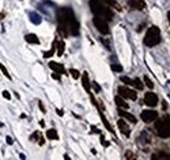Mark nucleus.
<instances>
[{"label": "nucleus", "instance_id": "f257e3e1", "mask_svg": "<svg viewBox=\"0 0 170 160\" xmlns=\"http://www.w3.org/2000/svg\"><path fill=\"white\" fill-rule=\"evenodd\" d=\"M59 32L63 36H79L80 34V24L76 20L75 13L71 7L59 8L56 12Z\"/></svg>", "mask_w": 170, "mask_h": 160}, {"label": "nucleus", "instance_id": "f03ea898", "mask_svg": "<svg viewBox=\"0 0 170 160\" xmlns=\"http://www.w3.org/2000/svg\"><path fill=\"white\" fill-rule=\"evenodd\" d=\"M89 7H90V11L93 12L96 16L105 18L106 21H111L114 17V13L111 11V8H108L102 4L100 0H90L89 2Z\"/></svg>", "mask_w": 170, "mask_h": 160}, {"label": "nucleus", "instance_id": "7ed1b4c3", "mask_svg": "<svg viewBox=\"0 0 170 160\" xmlns=\"http://www.w3.org/2000/svg\"><path fill=\"white\" fill-rule=\"evenodd\" d=\"M161 42V32L157 26H150L147 30V34L144 37V45L148 47L157 46Z\"/></svg>", "mask_w": 170, "mask_h": 160}, {"label": "nucleus", "instance_id": "20e7f679", "mask_svg": "<svg viewBox=\"0 0 170 160\" xmlns=\"http://www.w3.org/2000/svg\"><path fill=\"white\" fill-rule=\"evenodd\" d=\"M156 123H154V127H156V131L158 134V137L161 138H169L170 135V126H169V115L166 114L164 118L161 119H154Z\"/></svg>", "mask_w": 170, "mask_h": 160}, {"label": "nucleus", "instance_id": "39448f33", "mask_svg": "<svg viewBox=\"0 0 170 160\" xmlns=\"http://www.w3.org/2000/svg\"><path fill=\"white\" fill-rule=\"evenodd\" d=\"M93 24H94V26L97 28V30H98L101 34H109V33H110L108 21H106L105 18L96 16V17L93 18Z\"/></svg>", "mask_w": 170, "mask_h": 160}, {"label": "nucleus", "instance_id": "423d86ee", "mask_svg": "<svg viewBox=\"0 0 170 160\" xmlns=\"http://www.w3.org/2000/svg\"><path fill=\"white\" fill-rule=\"evenodd\" d=\"M118 92H119V96L123 99H128V100H132L135 101L136 99H138V93L134 91V89H130L127 88V87H118Z\"/></svg>", "mask_w": 170, "mask_h": 160}, {"label": "nucleus", "instance_id": "0eeeda50", "mask_svg": "<svg viewBox=\"0 0 170 160\" xmlns=\"http://www.w3.org/2000/svg\"><path fill=\"white\" fill-rule=\"evenodd\" d=\"M144 104L150 106V108H154L158 104V96L153 92H147L144 96Z\"/></svg>", "mask_w": 170, "mask_h": 160}, {"label": "nucleus", "instance_id": "6e6552de", "mask_svg": "<svg viewBox=\"0 0 170 160\" xmlns=\"http://www.w3.org/2000/svg\"><path fill=\"white\" fill-rule=\"evenodd\" d=\"M158 117V113L156 110H143L142 111V119L145 123H150Z\"/></svg>", "mask_w": 170, "mask_h": 160}, {"label": "nucleus", "instance_id": "1a4fd4ad", "mask_svg": "<svg viewBox=\"0 0 170 160\" xmlns=\"http://www.w3.org/2000/svg\"><path fill=\"white\" fill-rule=\"evenodd\" d=\"M118 127H119V130H120V133L122 134H124V137H130V134H131V130H130V126L126 123V121L124 119H119L118 122Z\"/></svg>", "mask_w": 170, "mask_h": 160}, {"label": "nucleus", "instance_id": "9d476101", "mask_svg": "<svg viewBox=\"0 0 170 160\" xmlns=\"http://www.w3.org/2000/svg\"><path fill=\"white\" fill-rule=\"evenodd\" d=\"M128 6L138 11H143L145 8V2L144 0H128Z\"/></svg>", "mask_w": 170, "mask_h": 160}, {"label": "nucleus", "instance_id": "9b49d317", "mask_svg": "<svg viewBox=\"0 0 170 160\" xmlns=\"http://www.w3.org/2000/svg\"><path fill=\"white\" fill-rule=\"evenodd\" d=\"M118 114L120 115V117H123V118H126V119H128L130 122H132V123H136L138 122V119H136V117L134 114H131V113H128V111H126V109H118Z\"/></svg>", "mask_w": 170, "mask_h": 160}, {"label": "nucleus", "instance_id": "f8f14e48", "mask_svg": "<svg viewBox=\"0 0 170 160\" xmlns=\"http://www.w3.org/2000/svg\"><path fill=\"white\" fill-rule=\"evenodd\" d=\"M48 67L54 72H58V74H66L64 66L59 64V63H56V62H48Z\"/></svg>", "mask_w": 170, "mask_h": 160}, {"label": "nucleus", "instance_id": "ddd939ff", "mask_svg": "<svg viewBox=\"0 0 170 160\" xmlns=\"http://www.w3.org/2000/svg\"><path fill=\"white\" fill-rule=\"evenodd\" d=\"M81 80H82V87H84V89L88 92V93H90L92 89H90V81H89V77H88V72H84V74H82Z\"/></svg>", "mask_w": 170, "mask_h": 160}, {"label": "nucleus", "instance_id": "4468645a", "mask_svg": "<svg viewBox=\"0 0 170 160\" xmlns=\"http://www.w3.org/2000/svg\"><path fill=\"white\" fill-rule=\"evenodd\" d=\"M29 17H30V21L34 24V25H40L42 22V17L37 12H29Z\"/></svg>", "mask_w": 170, "mask_h": 160}, {"label": "nucleus", "instance_id": "2eb2a0df", "mask_svg": "<svg viewBox=\"0 0 170 160\" xmlns=\"http://www.w3.org/2000/svg\"><path fill=\"white\" fill-rule=\"evenodd\" d=\"M46 138L50 139V140H58L59 139V134H58V131L55 129H50L46 131Z\"/></svg>", "mask_w": 170, "mask_h": 160}, {"label": "nucleus", "instance_id": "dca6fc26", "mask_svg": "<svg viewBox=\"0 0 170 160\" xmlns=\"http://www.w3.org/2000/svg\"><path fill=\"white\" fill-rule=\"evenodd\" d=\"M55 46H56V53H58V55L62 57L63 55V53H64V49H66V45H64V41H62V40H58L55 41Z\"/></svg>", "mask_w": 170, "mask_h": 160}, {"label": "nucleus", "instance_id": "f3484780", "mask_svg": "<svg viewBox=\"0 0 170 160\" xmlns=\"http://www.w3.org/2000/svg\"><path fill=\"white\" fill-rule=\"evenodd\" d=\"M115 104L118 105V108H120V109H128L130 108V105L126 103L123 100V97H120V96H116L115 97Z\"/></svg>", "mask_w": 170, "mask_h": 160}, {"label": "nucleus", "instance_id": "a211bd4d", "mask_svg": "<svg viewBox=\"0 0 170 160\" xmlns=\"http://www.w3.org/2000/svg\"><path fill=\"white\" fill-rule=\"evenodd\" d=\"M25 41L28 43H33V45H40V40H38V37L36 34H33V33L25 36Z\"/></svg>", "mask_w": 170, "mask_h": 160}, {"label": "nucleus", "instance_id": "6ab92c4d", "mask_svg": "<svg viewBox=\"0 0 170 160\" xmlns=\"http://www.w3.org/2000/svg\"><path fill=\"white\" fill-rule=\"evenodd\" d=\"M98 110H100V117H101V119H102V122H104L105 127L108 129V130H109V131H110L111 134H114V130H113V127H111V126H110V123H109L108 118L105 117V114H104V113H102V111H101V109H98Z\"/></svg>", "mask_w": 170, "mask_h": 160}, {"label": "nucleus", "instance_id": "aec40b11", "mask_svg": "<svg viewBox=\"0 0 170 160\" xmlns=\"http://www.w3.org/2000/svg\"><path fill=\"white\" fill-rule=\"evenodd\" d=\"M30 139H32V140H36V142H40V146H43V144H45V139L42 138V134H41L40 131H36V133H34L32 137H30Z\"/></svg>", "mask_w": 170, "mask_h": 160}, {"label": "nucleus", "instance_id": "412c9836", "mask_svg": "<svg viewBox=\"0 0 170 160\" xmlns=\"http://www.w3.org/2000/svg\"><path fill=\"white\" fill-rule=\"evenodd\" d=\"M132 87H135V88H136V89H139V91H142V89H143V87H144V84H143V81H142V80L136 77V79L132 80Z\"/></svg>", "mask_w": 170, "mask_h": 160}, {"label": "nucleus", "instance_id": "4be33fe9", "mask_svg": "<svg viewBox=\"0 0 170 160\" xmlns=\"http://www.w3.org/2000/svg\"><path fill=\"white\" fill-rule=\"evenodd\" d=\"M152 159H165V160H168L169 159V155L166 152H160V154H156V155H152Z\"/></svg>", "mask_w": 170, "mask_h": 160}, {"label": "nucleus", "instance_id": "5701e85b", "mask_svg": "<svg viewBox=\"0 0 170 160\" xmlns=\"http://www.w3.org/2000/svg\"><path fill=\"white\" fill-rule=\"evenodd\" d=\"M144 81H145V85H147L149 89H153V81L150 80L148 76H144Z\"/></svg>", "mask_w": 170, "mask_h": 160}, {"label": "nucleus", "instance_id": "b1692460", "mask_svg": "<svg viewBox=\"0 0 170 160\" xmlns=\"http://www.w3.org/2000/svg\"><path fill=\"white\" fill-rule=\"evenodd\" d=\"M70 74H71L72 77H74V79H76V80L80 77V72L77 71V70H75V68H71V70H70Z\"/></svg>", "mask_w": 170, "mask_h": 160}, {"label": "nucleus", "instance_id": "393cba45", "mask_svg": "<svg viewBox=\"0 0 170 160\" xmlns=\"http://www.w3.org/2000/svg\"><path fill=\"white\" fill-rule=\"evenodd\" d=\"M0 70H2V72H3L4 76H7V79H11V75H9L8 70L6 68V67H4V64H2V63H0Z\"/></svg>", "mask_w": 170, "mask_h": 160}, {"label": "nucleus", "instance_id": "a878e982", "mask_svg": "<svg viewBox=\"0 0 170 160\" xmlns=\"http://www.w3.org/2000/svg\"><path fill=\"white\" fill-rule=\"evenodd\" d=\"M104 3H106L108 6H110V7H116L118 8V4H116V0H102ZM118 9H120V8H118Z\"/></svg>", "mask_w": 170, "mask_h": 160}, {"label": "nucleus", "instance_id": "bb28decb", "mask_svg": "<svg viewBox=\"0 0 170 160\" xmlns=\"http://www.w3.org/2000/svg\"><path fill=\"white\" fill-rule=\"evenodd\" d=\"M120 81L124 83V84H127V85H132V79H130V77H127V76L120 77Z\"/></svg>", "mask_w": 170, "mask_h": 160}, {"label": "nucleus", "instance_id": "cd10ccee", "mask_svg": "<svg viewBox=\"0 0 170 160\" xmlns=\"http://www.w3.org/2000/svg\"><path fill=\"white\" fill-rule=\"evenodd\" d=\"M111 70L114 72H122L123 71V67L120 64H111Z\"/></svg>", "mask_w": 170, "mask_h": 160}, {"label": "nucleus", "instance_id": "c85d7f7f", "mask_svg": "<svg viewBox=\"0 0 170 160\" xmlns=\"http://www.w3.org/2000/svg\"><path fill=\"white\" fill-rule=\"evenodd\" d=\"M54 50H55V42H54V46H52V49L50 51L43 53V58H50V57H52V54H54Z\"/></svg>", "mask_w": 170, "mask_h": 160}, {"label": "nucleus", "instance_id": "c756f323", "mask_svg": "<svg viewBox=\"0 0 170 160\" xmlns=\"http://www.w3.org/2000/svg\"><path fill=\"white\" fill-rule=\"evenodd\" d=\"M124 158H126V159H136L135 154H134V152H131V151H126Z\"/></svg>", "mask_w": 170, "mask_h": 160}, {"label": "nucleus", "instance_id": "7c9ffc66", "mask_svg": "<svg viewBox=\"0 0 170 160\" xmlns=\"http://www.w3.org/2000/svg\"><path fill=\"white\" fill-rule=\"evenodd\" d=\"M3 97L7 99V100H9V99H11V93H9L8 91H4V92H3Z\"/></svg>", "mask_w": 170, "mask_h": 160}, {"label": "nucleus", "instance_id": "2f4dec72", "mask_svg": "<svg viewBox=\"0 0 170 160\" xmlns=\"http://www.w3.org/2000/svg\"><path fill=\"white\" fill-rule=\"evenodd\" d=\"M38 106H40V109L42 110V113H46V109H45V106H43V104L41 103V101H38Z\"/></svg>", "mask_w": 170, "mask_h": 160}, {"label": "nucleus", "instance_id": "473e14b6", "mask_svg": "<svg viewBox=\"0 0 170 160\" xmlns=\"http://www.w3.org/2000/svg\"><path fill=\"white\" fill-rule=\"evenodd\" d=\"M52 77H54L55 80H59L60 81V74H58V72H54V74H52Z\"/></svg>", "mask_w": 170, "mask_h": 160}, {"label": "nucleus", "instance_id": "72a5a7b5", "mask_svg": "<svg viewBox=\"0 0 170 160\" xmlns=\"http://www.w3.org/2000/svg\"><path fill=\"white\" fill-rule=\"evenodd\" d=\"M93 85H94V88H96V91H97V92H101V88L98 87V84L94 83V81H93Z\"/></svg>", "mask_w": 170, "mask_h": 160}, {"label": "nucleus", "instance_id": "f704fd0d", "mask_svg": "<svg viewBox=\"0 0 170 160\" xmlns=\"http://www.w3.org/2000/svg\"><path fill=\"white\" fill-rule=\"evenodd\" d=\"M7 143L8 144H13V139L11 137H7Z\"/></svg>", "mask_w": 170, "mask_h": 160}, {"label": "nucleus", "instance_id": "c9c22d12", "mask_svg": "<svg viewBox=\"0 0 170 160\" xmlns=\"http://www.w3.org/2000/svg\"><path fill=\"white\" fill-rule=\"evenodd\" d=\"M56 114H58V115H63L64 113H63V110H62V109H56Z\"/></svg>", "mask_w": 170, "mask_h": 160}, {"label": "nucleus", "instance_id": "e433bc0d", "mask_svg": "<svg viewBox=\"0 0 170 160\" xmlns=\"http://www.w3.org/2000/svg\"><path fill=\"white\" fill-rule=\"evenodd\" d=\"M162 109H168V104H166V101H164V103H162Z\"/></svg>", "mask_w": 170, "mask_h": 160}, {"label": "nucleus", "instance_id": "4c0bfd02", "mask_svg": "<svg viewBox=\"0 0 170 160\" xmlns=\"http://www.w3.org/2000/svg\"><path fill=\"white\" fill-rule=\"evenodd\" d=\"M40 125L42 126V127H45V121H43V119H41V121H40Z\"/></svg>", "mask_w": 170, "mask_h": 160}, {"label": "nucleus", "instance_id": "58836bf2", "mask_svg": "<svg viewBox=\"0 0 170 160\" xmlns=\"http://www.w3.org/2000/svg\"><path fill=\"white\" fill-rule=\"evenodd\" d=\"M20 159H22V160H24V159H25V155L21 154V155H20Z\"/></svg>", "mask_w": 170, "mask_h": 160}, {"label": "nucleus", "instance_id": "ea45409f", "mask_svg": "<svg viewBox=\"0 0 170 160\" xmlns=\"http://www.w3.org/2000/svg\"><path fill=\"white\" fill-rule=\"evenodd\" d=\"M3 17H4V13H0V20H3Z\"/></svg>", "mask_w": 170, "mask_h": 160}, {"label": "nucleus", "instance_id": "a19ab883", "mask_svg": "<svg viewBox=\"0 0 170 160\" xmlns=\"http://www.w3.org/2000/svg\"><path fill=\"white\" fill-rule=\"evenodd\" d=\"M0 127H3V123L2 122H0Z\"/></svg>", "mask_w": 170, "mask_h": 160}]
</instances>
